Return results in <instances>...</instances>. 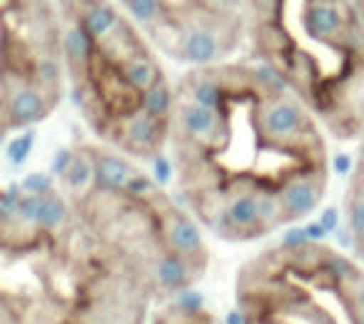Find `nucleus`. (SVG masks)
<instances>
[{
  "mask_svg": "<svg viewBox=\"0 0 364 324\" xmlns=\"http://www.w3.org/2000/svg\"><path fill=\"white\" fill-rule=\"evenodd\" d=\"M167 152L180 202L230 244L302 222L329 188L322 120L259 63L182 72Z\"/></svg>",
  "mask_w": 364,
  "mask_h": 324,
  "instance_id": "obj_1",
  "label": "nucleus"
},
{
  "mask_svg": "<svg viewBox=\"0 0 364 324\" xmlns=\"http://www.w3.org/2000/svg\"><path fill=\"white\" fill-rule=\"evenodd\" d=\"M0 254V324H150L152 284L48 178L6 190Z\"/></svg>",
  "mask_w": 364,
  "mask_h": 324,
  "instance_id": "obj_2",
  "label": "nucleus"
},
{
  "mask_svg": "<svg viewBox=\"0 0 364 324\" xmlns=\"http://www.w3.org/2000/svg\"><path fill=\"white\" fill-rule=\"evenodd\" d=\"M73 100L100 145L155 160L167 150L175 85L160 48L117 0H58Z\"/></svg>",
  "mask_w": 364,
  "mask_h": 324,
  "instance_id": "obj_3",
  "label": "nucleus"
},
{
  "mask_svg": "<svg viewBox=\"0 0 364 324\" xmlns=\"http://www.w3.org/2000/svg\"><path fill=\"white\" fill-rule=\"evenodd\" d=\"M60 188L77 217L172 302L208 272L210 247L190 210L162 190L137 160L105 145L65 152Z\"/></svg>",
  "mask_w": 364,
  "mask_h": 324,
  "instance_id": "obj_4",
  "label": "nucleus"
},
{
  "mask_svg": "<svg viewBox=\"0 0 364 324\" xmlns=\"http://www.w3.org/2000/svg\"><path fill=\"white\" fill-rule=\"evenodd\" d=\"M255 63L339 140L364 127V23L352 0H242Z\"/></svg>",
  "mask_w": 364,
  "mask_h": 324,
  "instance_id": "obj_5",
  "label": "nucleus"
},
{
  "mask_svg": "<svg viewBox=\"0 0 364 324\" xmlns=\"http://www.w3.org/2000/svg\"><path fill=\"white\" fill-rule=\"evenodd\" d=\"M240 324H364V264L324 239L287 237L235 274Z\"/></svg>",
  "mask_w": 364,
  "mask_h": 324,
  "instance_id": "obj_6",
  "label": "nucleus"
},
{
  "mask_svg": "<svg viewBox=\"0 0 364 324\" xmlns=\"http://www.w3.org/2000/svg\"><path fill=\"white\" fill-rule=\"evenodd\" d=\"M3 63L0 122L3 132L46 122L68 90L65 43L58 0H0Z\"/></svg>",
  "mask_w": 364,
  "mask_h": 324,
  "instance_id": "obj_7",
  "label": "nucleus"
},
{
  "mask_svg": "<svg viewBox=\"0 0 364 324\" xmlns=\"http://www.w3.org/2000/svg\"><path fill=\"white\" fill-rule=\"evenodd\" d=\"M162 55L182 65L230 60L245 43L242 0H117Z\"/></svg>",
  "mask_w": 364,
  "mask_h": 324,
  "instance_id": "obj_8",
  "label": "nucleus"
},
{
  "mask_svg": "<svg viewBox=\"0 0 364 324\" xmlns=\"http://www.w3.org/2000/svg\"><path fill=\"white\" fill-rule=\"evenodd\" d=\"M342 215L354 257L364 264V127L359 135L357 157H354V165L349 170L347 188H344Z\"/></svg>",
  "mask_w": 364,
  "mask_h": 324,
  "instance_id": "obj_9",
  "label": "nucleus"
},
{
  "mask_svg": "<svg viewBox=\"0 0 364 324\" xmlns=\"http://www.w3.org/2000/svg\"><path fill=\"white\" fill-rule=\"evenodd\" d=\"M150 324H228L205 304L190 302V299H172L152 312Z\"/></svg>",
  "mask_w": 364,
  "mask_h": 324,
  "instance_id": "obj_10",
  "label": "nucleus"
},
{
  "mask_svg": "<svg viewBox=\"0 0 364 324\" xmlns=\"http://www.w3.org/2000/svg\"><path fill=\"white\" fill-rule=\"evenodd\" d=\"M352 6H354V11H357V16L362 18V23H364V0H352Z\"/></svg>",
  "mask_w": 364,
  "mask_h": 324,
  "instance_id": "obj_11",
  "label": "nucleus"
}]
</instances>
